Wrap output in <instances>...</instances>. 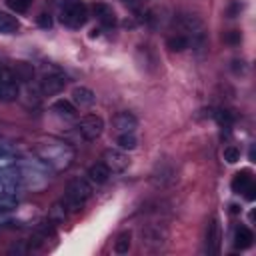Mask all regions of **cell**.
<instances>
[{"instance_id":"cell-24","label":"cell","mask_w":256,"mask_h":256,"mask_svg":"<svg viewBox=\"0 0 256 256\" xmlns=\"http://www.w3.org/2000/svg\"><path fill=\"white\" fill-rule=\"evenodd\" d=\"M14 74H16V78H18V80H30V78H32V74H34V70H32L28 64L20 62V64H16Z\"/></svg>"},{"instance_id":"cell-12","label":"cell","mask_w":256,"mask_h":256,"mask_svg":"<svg viewBox=\"0 0 256 256\" xmlns=\"http://www.w3.org/2000/svg\"><path fill=\"white\" fill-rule=\"evenodd\" d=\"M112 124H114V130L118 134H124V132H134L138 126V120L132 112H118L112 118Z\"/></svg>"},{"instance_id":"cell-11","label":"cell","mask_w":256,"mask_h":256,"mask_svg":"<svg viewBox=\"0 0 256 256\" xmlns=\"http://www.w3.org/2000/svg\"><path fill=\"white\" fill-rule=\"evenodd\" d=\"M204 244L208 254H218L220 252V224L216 218H210L206 224V234H204Z\"/></svg>"},{"instance_id":"cell-4","label":"cell","mask_w":256,"mask_h":256,"mask_svg":"<svg viewBox=\"0 0 256 256\" xmlns=\"http://www.w3.org/2000/svg\"><path fill=\"white\" fill-rule=\"evenodd\" d=\"M88 20V8L80 0H70L62 6L60 10V22L66 24L68 28H80Z\"/></svg>"},{"instance_id":"cell-30","label":"cell","mask_w":256,"mask_h":256,"mask_svg":"<svg viewBox=\"0 0 256 256\" xmlns=\"http://www.w3.org/2000/svg\"><path fill=\"white\" fill-rule=\"evenodd\" d=\"M38 24H40V26H44V28H50L52 20H50V16H46V14H40V18H38Z\"/></svg>"},{"instance_id":"cell-18","label":"cell","mask_w":256,"mask_h":256,"mask_svg":"<svg viewBox=\"0 0 256 256\" xmlns=\"http://www.w3.org/2000/svg\"><path fill=\"white\" fill-rule=\"evenodd\" d=\"M52 110H54L58 116H64V118H76V114H78V108L74 106V102H72V100H64V98L56 100V102L52 104Z\"/></svg>"},{"instance_id":"cell-3","label":"cell","mask_w":256,"mask_h":256,"mask_svg":"<svg viewBox=\"0 0 256 256\" xmlns=\"http://www.w3.org/2000/svg\"><path fill=\"white\" fill-rule=\"evenodd\" d=\"M178 26L184 32V36L188 38V42H192V46L202 48L206 42V32H204V24L200 22V18L196 14H180L178 16Z\"/></svg>"},{"instance_id":"cell-15","label":"cell","mask_w":256,"mask_h":256,"mask_svg":"<svg viewBox=\"0 0 256 256\" xmlns=\"http://www.w3.org/2000/svg\"><path fill=\"white\" fill-rule=\"evenodd\" d=\"M88 180L92 182V184H96V186H100V184H106L108 182V178H110V170L106 168V164L104 162H96V164H92L90 168H88Z\"/></svg>"},{"instance_id":"cell-5","label":"cell","mask_w":256,"mask_h":256,"mask_svg":"<svg viewBox=\"0 0 256 256\" xmlns=\"http://www.w3.org/2000/svg\"><path fill=\"white\" fill-rule=\"evenodd\" d=\"M20 94V80L14 70L0 64V102H12Z\"/></svg>"},{"instance_id":"cell-27","label":"cell","mask_w":256,"mask_h":256,"mask_svg":"<svg viewBox=\"0 0 256 256\" xmlns=\"http://www.w3.org/2000/svg\"><path fill=\"white\" fill-rule=\"evenodd\" d=\"M214 118H216V122L222 124V126H230L232 120H234L228 110H216V112H214Z\"/></svg>"},{"instance_id":"cell-22","label":"cell","mask_w":256,"mask_h":256,"mask_svg":"<svg viewBox=\"0 0 256 256\" xmlns=\"http://www.w3.org/2000/svg\"><path fill=\"white\" fill-rule=\"evenodd\" d=\"M66 218H68V208H66V206L62 204V200H60L58 204H54V206L50 208L48 220H50L52 224H62Z\"/></svg>"},{"instance_id":"cell-8","label":"cell","mask_w":256,"mask_h":256,"mask_svg":"<svg viewBox=\"0 0 256 256\" xmlns=\"http://www.w3.org/2000/svg\"><path fill=\"white\" fill-rule=\"evenodd\" d=\"M102 162L106 164V168L110 170V174H120V172H124V170L128 168V164H130L128 156H126L124 150H120V148H108V150H104Z\"/></svg>"},{"instance_id":"cell-13","label":"cell","mask_w":256,"mask_h":256,"mask_svg":"<svg viewBox=\"0 0 256 256\" xmlns=\"http://www.w3.org/2000/svg\"><path fill=\"white\" fill-rule=\"evenodd\" d=\"M72 102L76 108H90L96 102V94L86 86H76L72 90Z\"/></svg>"},{"instance_id":"cell-21","label":"cell","mask_w":256,"mask_h":256,"mask_svg":"<svg viewBox=\"0 0 256 256\" xmlns=\"http://www.w3.org/2000/svg\"><path fill=\"white\" fill-rule=\"evenodd\" d=\"M130 246H132V234L130 232H120L114 240V252L116 254H128Z\"/></svg>"},{"instance_id":"cell-2","label":"cell","mask_w":256,"mask_h":256,"mask_svg":"<svg viewBox=\"0 0 256 256\" xmlns=\"http://www.w3.org/2000/svg\"><path fill=\"white\" fill-rule=\"evenodd\" d=\"M138 236H140V244L144 250L148 252H158L166 246L168 242V226L164 222H148L144 226H140L138 230Z\"/></svg>"},{"instance_id":"cell-1","label":"cell","mask_w":256,"mask_h":256,"mask_svg":"<svg viewBox=\"0 0 256 256\" xmlns=\"http://www.w3.org/2000/svg\"><path fill=\"white\" fill-rule=\"evenodd\" d=\"M90 196H92V184H90V180L74 178V180L68 182V186L64 190L62 204L68 208V212H76V210H80L88 202Z\"/></svg>"},{"instance_id":"cell-23","label":"cell","mask_w":256,"mask_h":256,"mask_svg":"<svg viewBox=\"0 0 256 256\" xmlns=\"http://www.w3.org/2000/svg\"><path fill=\"white\" fill-rule=\"evenodd\" d=\"M166 46H168L172 52H184V50L190 46V42H188V38H186L184 34H174V36H170V38L166 40Z\"/></svg>"},{"instance_id":"cell-14","label":"cell","mask_w":256,"mask_h":256,"mask_svg":"<svg viewBox=\"0 0 256 256\" xmlns=\"http://www.w3.org/2000/svg\"><path fill=\"white\" fill-rule=\"evenodd\" d=\"M92 12L96 16V20L102 24V26H114L116 24V14L112 10L110 4H104V2H96L92 6Z\"/></svg>"},{"instance_id":"cell-26","label":"cell","mask_w":256,"mask_h":256,"mask_svg":"<svg viewBox=\"0 0 256 256\" xmlns=\"http://www.w3.org/2000/svg\"><path fill=\"white\" fill-rule=\"evenodd\" d=\"M30 2H32V0H6L8 8L14 10V12H18V14H24V12L28 10Z\"/></svg>"},{"instance_id":"cell-17","label":"cell","mask_w":256,"mask_h":256,"mask_svg":"<svg viewBox=\"0 0 256 256\" xmlns=\"http://www.w3.org/2000/svg\"><path fill=\"white\" fill-rule=\"evenodd\" d=\"M250 184H254V180H252V172H250V170H242V172L234 174L230 186H232V192H236V194H244L246 188H248Z\"/></svg>"},{"instance_id":"cell-16","label":"cell","mask_w":256,"mask_h":256,"mask_svg":"<svg viewBox=\"0 0 256 256\" xmlns=\"http://www.w3.org/2000/svg\"><path fill=\"white\" fill-rule=\"evenodd\" d=\"M252 240H254V234L248 226H236L234 230V246L238 250H246L252 246Z\"/></svg>"},{"instance_id":"cell-7","label":"cell","mask_w":256,"mask_h":256,"mask_svg":"<svg viewBox=\"0 0 256 256\" xmlns=\"http://www.w3.org/2000/svg\"><path fill=\"white\" fill-rule=\"evenodd\" d=\"M64 86H66V76L58 70H48L40 78V92L44 96H54V94L62 92Z\"/></svg>"},{"instance_id":"cell-10","label":"cell","mask_w":256,"mask_h":256,"mask_svg":"<svg viewBox=\"0 0 256 256\" xmlns=\"http://www.w3.org/2000/svg\"><path fill=\"white\" fill-rule=\"evenodd\" d=\"M174 180H176V170L170 162H160L152 172V184L156 188H168L170 184H174Z\"/></svg>"},{"instance_id":"cell-9","label":"cell","mask_w":256,"mask_h":256,"mask_svg":"<svg viewBox=\"0 0 256 256\" xmlns=\"http://www.w3.org/2000/svg\"><path fill=\"white\" fill-rule=\"evenodd\" d=\"M44 148H46V152H44V150H38V152H40V156H42L46 162H52L54 156H56L64 168L70 164V160H72V152H70L62 142H48V144H44Z\"/></svg>"},{"instance_id":"cell-25","label":"cell","mask_w":256,"mask_h":256,"mask_svg":"<svg viewBox=\"0 0 256 256\" xmlns=\"http://www.w3.org/2000/svg\"><path fill=\"white\" fill-rule=\"evenodd\" d=\"M222 158H224L228 164H236V162L240 160V150H238L236 146H226V148L222 150Z\"/></svg>"},{"instance_id":"cell-6","label":"cell","mask_w":256,"mask_h":256,"mask_svg":"<svg viewBox=\"0 0 256 256\" xmlns=\"http://www.w3.org/2000/svg\"><path fill=\"white\" fill-rule=\"evenodd\" d=\"M78 134L88 140V142H94L96 138H100V134L104 132V120L98 116V114H86L84 118H80L78 122Z\"/></svg>"},{"instance_id":"cell-19","label":"cell","mask_w":256,"mask_h":256,"mask_svg":"<svg viewBox=\"0 0 256 256\" xmlns=\"http://www.w3.org/2000/svg\"><path fill=\"white\" fill-rule=\"evenodd\" d=\"M116 146H118L120 150H124V152H130V150H134V148L138 146V138L134 136V132L118 134V138H116Z\"/></svg>"},{"instance_id":"cell-28","label":"cell","mask_w":256,"mask_h":256,"mask_svg":"<svg viewBox=\"0 0 256 256\" xmlns=\"http://www.w3.org/2000/svg\"><path fill=\"white\" fill-rule=\"evenodd\" d=\"M224 42H230V44L240 42V32L238 30H230L228 34H224Z\"/></svg>"},{"instance_id":"cell-20","label":"cell","mask_w":256,"mask_h":256,"mask_svg":"<svg viewBox=\"0 0 256 256\" xmlns=\"http://www.w3.org/2000/svg\"><path fill=\"white\" fill-rule=\"evenodd\" d=\"M20 28L18 20L6 12H0V34H14Z\"/></svg>"},{"instance_id":"cell-29","label":"cell","mask_w":256,"mask_h":256,"mask_svg":"<svg viewBox=\"0 0 256 256\" xmlns=\"http://www.w3.org/2000/svg\"><path fill=\"white\" fill-rule=\"evenodd\" d=\"M240 10H242V4H240V2H232V4H230V8H228V16H230V18H234V16H236V12H240Z\"/></svg>"}]
</instances>
